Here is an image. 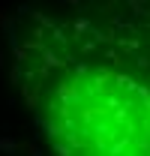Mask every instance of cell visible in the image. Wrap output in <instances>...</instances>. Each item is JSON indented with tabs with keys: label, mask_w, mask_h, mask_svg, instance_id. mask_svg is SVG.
I'll use <instances>...</instances> for the list:
<instances>
[{
	"label": "cell",
	"mask_w": 150,
	"mask_h": 156,
	"mask_svg": "<svg viewBox=\"0 0 150 156\" xmlns=\"http://www.w3.org/2000/svg\"><path fill=\"white\" fill-rule=\"evenodd\" d=\"M6 57L54 156H150V0L24 3Z\"/></svg>",
	"instance_id": "obj_1"
}]
</instances>
